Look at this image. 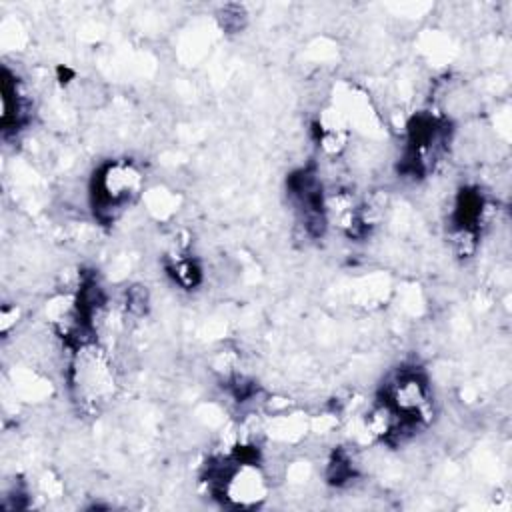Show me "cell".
<instances>
[{"label":"cell","instance_id":"6da1fadb","mask_svg":"<svg viewBox=\"0 0 512 512\" xmlns=\"http://www.w3.org/2000/svg\"><path fill=\"white\" fill-rule=\"evenodd\" d=\"M142 190V172L130 160H110L94 176L92 208L100 220H116Z\"/></svg>","mask_w":512,"mask_h":512}]
</instances>
